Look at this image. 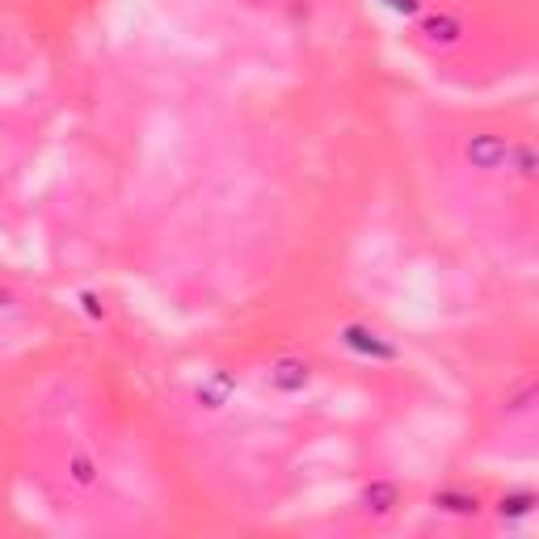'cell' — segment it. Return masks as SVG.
Here are the masks:
<instances>
[{"instance_id":"cell-8","label":"cell","mask_w":539,"mask_h":539,"mask_svg":"<svg viewBox=\"0 0 539 539\" xmlns=\"http://www.w3.org/2000/svg\"><path fill=\"white\" fill-rule=\"evenodd\" d=\"M531 506H535V493H510L502 497V518H523L531 514Z\"/></svg>"},{"instance_id":"cell-10","label":"cell","mask_w":539,"mask_h":539,"mask_svg":"<svg viewBox=\"0 0 539 539\" xmlns=\"http://www.w3.org/2000/svg\"><path fill=\"white\" fill-rule=\"evenodd\" d=\"M514 156H518V173L535 177V152H531V148H514Z\"/></svg>"},{"instance_id":"cell-12","label":"cell","mask_w":539,"mask_h":539,"mask_svg":"<svg viewBox=\"0 0 539 539\" xmlns=\"http://www.w3.org/2000/svg\"><path fill=\"white\" fill-rule=\"evenodd\" d=\"M253 5H270V0H253Z\"/></svg>"},{"instance_id":"cell-7","label":"cell","mask_w":539,"mask_h":539,"mask_svg":"<svg viewBox=\"0 0 539 539\" xmlns=\"http://www.w3.org/2000/svg\"><path fill=\"white\" fill-rule=\"evenodd\" d=\"M434 506H438V510H451V514H476V497L443 489V493H434Z\"/></svg>"},{"instance_id":"cell-5","label":"cell","mask_w":539,"mask_h":539,"mask_svg":"<svg viewBox=\"0 0 539 539\" xmlns=\"http://www.w3.org/2000/svg\"><path fill=\"white\" fill-rule=\"evenodd\" d=\"M401 502V493H396L392 481H375L363 489V510L367 514H392V506Z\"/></svg>"},{"instance_id":"cell-6","label":"cell","mask_w":539,"mask_h":539,"mask_svg":"<svg viewBox=\"0 0 539 539\" xmlns=\"http://www.w3.org/2000/svg\"><path fill=\"white\" fill-rule=\"evenodd\" d=\"M228 396H232V375L219 371V375L211 379V384L198 388V405H203V409H219V405L228 401Z\"/></svg>"},{"instance_id":"cell-2","label":"cell","mask_w":539,"mask_h":539,"mask_svg":"<svg viewBox=\"0 0 539 539\" xmlns=\"http://www.w3.org/2000/svg\"><path fill=\"white\" fill-rule=\"evenodd\" d=\"M342 342H346L354 354L375 358V363H392V358H396V346L388 342V337H379L375 329H367V325H346V329H342Z\"/></svg>"},{"instance_id":"cell-3","label":"cell","mask_w":539,"mask_h":539,"mask_svg":"<svg viewBox=\"0 0 539 539\" xmlns=\"http://www.w3.org/2000/svg\"><path fill=\"white\" fill-rule=\"evenodd\" d=\"M308 379H312V367L304 358H278L270 367V388H278V392H304Z\"/></svg>"},{"instance_id":"cell-11","label":"cell","mask_w":539,"mask_h":539,"mask_svg":"<svg viewBox=\"0 0 539 539\" xmlns=\"http://www.w3.org/2000/svg\"><path fill=\"white\" fill-rule=\"evenodd\" d=\"M384 5H388V9H396V13H405V17H409V13H417V9H422V0H384Z\"/></svg>"},{"instance_id":"cell-1","label":"cell","mask_w":539,"mask_h":539,"mask_svg":"<svg viewBox=\"0 0 539 539\" xmlns=\"http://www.w3.org/2000/svg\"><path fill=\"white\" fill-rule=\"evenodd\" d=\"M464 156H468V165H472V169L493 173V169H502V165L514 161V148L506 144L502 135H472V139H468V148H464Z\"/></svg>"},{"instance_id":"cell-9","label":"cell","mask_w":539,"mask_h":539,"mask_svg":"<svg viewBox=\"0 0 539 539\" xmlns=\"http://www.w3.org/2000/svg\"><path fill=\"white\" fill-rule=\"evenodd\" d=\"M68 468H72V481H76V485H93V481H97V468H93L89 455H72Z\"/></svg>"},{"instance_id":"cell-4","label":"cell","mask_w":539,"mask_h":539,"mask_svg":"<svg viewBox=\"0 0 539 539\" xmlns=\"http://www.w3.org/2000/svg\"><path fill=\"white\" fill-rule=\"evenodd\" d=\"M422 34L430 38V43L451 47V43H459V34H464V26H459L451 13H430L426 22H422Z\"/></svg>"}]
</instances>
